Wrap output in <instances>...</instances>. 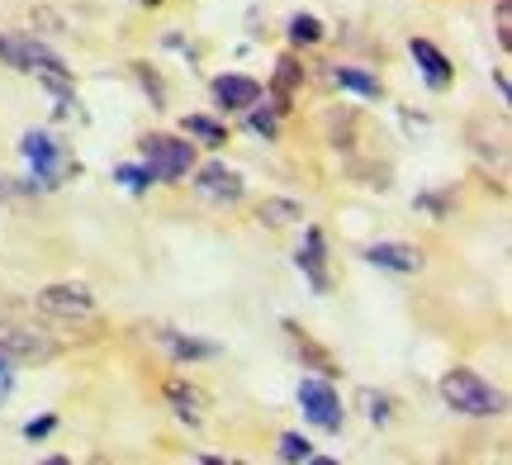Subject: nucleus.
Segmentation results:
<instances>
[{
  "label": "nucleus",
  "mask_w": 512,
  "mask_h": 465,
  "mask_svg": "<svg viewBox=\"0 0 512 465\" xmlns=\"http://www.w3.org/2000/svg\"><path fill=\"white\" fill-rule=\"evenodd\" d=\"M441 399H446V409H456L460 418H498V413L508 409V394L494 390L489 380L470 366H456V371L441 375Z\"/></svg>",
  "instance_id": "obj_1"
},
{
  "label": "nucleus",
  "mask_w": 512,
  "mask_h": 465,
  "mask_svg": "<svg viewBox=\"0 0 512 465\" xmlns=\"http://www.w3.org/2000/svg\"><path fill=\"white\" fill-rule=\"evenodd\" d=\"M138 157L152 171V181H162V186H181L185 176L195 171V143H185V133L181 138L147 133V138H138Z\"/></svg>",
  "instance_id": "obj_2"
},
{
  "label": "nucleus",
  "mask_w": 512,
  "mask_h": 465,
  "mask_svg": "<svg viewBox=\"0 0 512 465\" xmlns=\"http://www.w3.org/2000/svg\"><path fill=\"white\" fill-rule=\"evenodd\" d=\"M19 152H24V162H29V171H34V181L43 190H57L62 181L76 176V157L67 152V143H57L53 133L29 129L19 138Z\"/></svg>",
  "instance_id": "obj_3"
},
{
  "label": "nucleus",
  "mask_w": 512,
  "mask_h": 465,
  "mask_svg": "<svg viewBox=\"0 0 512 465\" xmlns=\"http://www.w3.org/2000/svg\"><path fill=\"white\" fill-rule=\"evenodd\" d=\"M38 314L53 318V323H72V328H95L100 323V309H95V295L86 285H48L38 290Z\"/></svg>",
  "instance_id": "obj_4"
},
{
  "label": "nucleus",
  "mask_w": 512,
  "mask_h": 465,
  "mask_svg": "<svg viewBox=\"0 0 512 465\" xmlns=\"http://www.w3.org/2000/svg\"><path fill=\"white\" fill-rule=\"evenodd\" d=\"M299 409H304V418H309L318 432H342V423H347L342 394H337V385H332L328 375L299 380Z\"/></svg>",
  "instance_id": "obj_5"
},
{
  "label": "nucleus",
  "mask_w": 512,
  "mask_h": 465,
  "mask_svg": "<svg viewBox=\"0 0 512 465\" xmlns=\"http://www.w3.org/2000/svg\"><path fill=\"white\" fill-rule=\"evenodd\" d=\"M0 352L10 361H53L57 356V342L38 328H19L10 318H0Z\"/></svg>",
  "instance_id": "obj_6"
},
{
  "label": "nucleus",
  "mask_w": 512,
  "mask_h": 465,
  "mask_svg": "<svg viewBox=\"0 0 512 465\" xmlns=\"http://www.w3.org/2000/svg\"><path fill=\"white\" fill-rule=\"evenodd\" d=\"M242 176L233 167H223V162H209V167L195 171V195H200L204 205H238L242 200Z\"/></svg>",
  "instance_id": "obj_7"
},
{
  "label": "nucleus",
  "mask_w": 512,
  "mask_h": 465,
  "mask_svg": "<svg viewBox=\"0 0 512 465\" xmlns=\"http://www.w3.org/2000/svg\"><path fill=\"white\" fill-rule=\"evenodd\" d=\"M366 261L375 271H389V276H418L422 266H427L422 247H408V242H370Z\"/></svg>",
  "instance_id": "obj_8"
},
{
  "label": "nucleus",
  "mask_w": 512,
  "mask_h": 465,
  "mask_svg": "<svg viewBox=\"0 0 512 465\" xmlns=\"http://www.w3.org/2000/svg\"><path fill=\"white\" fill-rule=\"evenodd\" d=\"M294 266L304 271V280L313 285V295H328V238H323V228H309V233H304L299 252H294Z\"/></svg>",
  "instance_id": "obj_9"
},
{
  "label": "nucleus",
  "mask_w": 512,
  "mask_h": 465,
  "mask_svg": "<svg viewBox=\"0 0 512 465\" xmlns=\"http://www.w3.org/2000/svg\"><path fill=\"white\" fill-rule=\"evenodd\" d=\"M408 53H413V62H418L422 81H427L432 91H446V86L456 81V67H451V57L441 53L432 38H408Z\"/></svg>",
  "instance_id": "obj_10"
},
{
  "label": "nucleus",
  "mask_w": 512,
  "mask_h": 465,
  "mask_svg": "<svg viewBox=\"0 0 512 465\" xmlns=\"http://www.w3.org/2000/svg\"><path fill=\"white\" fill-rule=\"evenodd\" d=\"M299 86H304V62L299 57H280L275 62V76H271V110L275 114H290V100L299 95Z\"/></svg>",
  "instance_id": "obj_11"
},
{
  "label": "nucleus",
  "mask_w": 512,
  "mask_h": 465,
  "mask_svg": "<svg viewBox=\"0 0 512 465\" xmlns=\"http://www.w3.org/2000/svg\"><path fill=\"white\" fill-rule=\"evenodd\" d=\"M261 86H256L252 76H214V100H219L223 110H252V105H261Z\"/></svg>",
  "instance_id": "obj_12"
},
{
  "label": "nucleus",
  "mask_w": 512,
  "mask_h": 465,
  "mask_svg": "<svg viewBox=\"0 0 512 465\" xmlns=\"http://www.w3.org/2000/svg\"><path fill=\"white\" fill-rule=\"evenodd\" d=\"M280 328H285V337H290V347L294 352H299V361H304V366H309V371H318V375H337V361H332L328 352H323V347H318V342H313L309 333H304V328H299V323H294V318H285V323H280Z\"/></svg>",
  "instance_id": "obj_13"
},
{
  "label": "nucleus",
  "mask_w": 512,
  "mask_h": 465,
  "mask_svg": "<svg viewBox=\"0 0 512 465\" xmlns=\"http://www.w3.org/2000/svg\"><path fill=\"white\" fill-rule=\"evenodd\" d=\"M162 394H166V404H171V409L181 413V418L190 423V428H195V423H200V413L209 409V394L195 390L190 380H166Z\"/></svg>",
  "instance_id": "obj_14"
},
{
  "label": "nucleus",
  "mask_w": 512,
  "mask_h": 465,
  "mask_svg": "<svg viewBox=\"0 0 512 465\" xmlns=\"http://www.w3.org/2000/svg\"><path fill=\"white\" fill-rule=\"evenodd\" d=\"M157 342L171 352V361H214V356H219L214 342H200V337H190V333H171V328H162Z\"/></svg>",
  "instance_id": "obj_15"
},
{
  "label": "nucleus",
  "mask_w": 512,
  "mask_h": 465,
  "mask_svg": "<svg viewBox=\"0 0 512 465\" xmlns=\"http://www.w3.org/2000/svg\"><path fill=\"white\" fill-rule=\"evenodd\" d=\"M328 81H332V86H342V91L366 95V100H380V95H384L380 81H375L370 72H361V67H337V62H328Z\"/></svg>",
  "instance_id": "obj_16"
},
{
  "label": "nucleus",
  "mask_w": 512,
  "mask_h": 465,
  "mask_svg": "<svg viewBox=\"0 0 512 465\" xmlns=\"http://www.w3.org/2000/svg\"><path fill=\"white\" fill-rule=\"evenodd\" d=\"M256 219H261L266 228H290V224L304 219V205L290 200V195H271V200H261V205H256Z\"/></svg>",
  "instance_id": "obj_17"
},
{
  "label": "nucleus",
  "mask_w": 512,
  "mask_h": 465,
  "mask_svg": "<svg viewBox=\"0 0 512 465\" xmlns=\"http://www.w3.org/2000/svg\"><path fill=\"white\" fill-rule=\"evenodd\" d=\"M181 133L195 138V143H204V148H223V143H228V129H223L219 119H209V114H185Z\"/></svg>",
  "instance_id": "obj_18"
},
{
  "label": "nucleus",
  "mask_w": 512,
  "mask_h": 465,
  "mask_svg": "<svg viewBox=\"0 0 512 465\" xmlns=\"http://www.w3.org/2000/svg\"><path fill=\"white\" fill-rule=\"evenodd\" d=\"M285 34H290L294 48H313V43H323L328 29H323V19L318 15H290V29H285Z\"/></svg>",
  "instance_id": "obj_19"
},
{
  "label": "nucleus",
  "mask_w": 512,
  "mask_h": 465,
  "mask_svg": "<svg viewBox=\"0 0 512 465\" xmlns=\"http://www.w3.org/2000/svg\"><path fill=\"white\" fill-rule=\"evenodd\" d=\"M313 456V442L304 437V432H280V442H275V461H285V465H304Z\"/></svg>",
  "instance_id": "obj_20"
},
{
  "label": "nucleus",
  "mask_w": 512,
  "mask_h": 465,
  "mask_svg": "<svg viewBox=\"0 0 512 465\" xmlns=\"http://www.w3.org/2000/svg\"><path fill=\"white\" fill-rule=\"evenodd\" d=\"M361 409H366V418L375 423V428H389V418H394V399L384 390H361Z\"/></svg>",
  "instance_id": "obj_21"
},
{
  "label": "nucleus",
  "mask_w": 512,
  "mask_h": 465,
  "mask_svg": "<svg viewBox=\"0 0 512 465\" xmlns=\"http://www.w3.org/2000/svg\"><path fill=\"white\" fill-rule=\"evenodd\" d=\"M114 181H119L128 195H147V186H152V171H147L143 162H138V167H133V162H124V167H114Z\"/></svg>",
  "instance_id": "obj_22"
},
{
  "label": "nucleus",
  "mask_w": 512,
  "mask_h": 465,
  "mask_svg": "<svg viewBox=\"0 0 512 465\" xmlns=\"http://www.w3.org/2000/svg\"><path fill=\"white\" fill-rule=\"evenodd\" d=\"M133 76H138V86L147 91V100H152V110H166V86H162V76L152 72L147 62H133Z\"/></svg>",
  "instance_id": "obj_23"
},
{
  "label": "nucleus",
  "mask_w": 512,
  "mask_h": 465,
  "mask_svg": "<svg viewBox=\"0 0 512 465\" xmlns=\"http://www.w3.org/2000/svg\"><path fill=\"white\" fill-rule=\"evenodd\" d=\"M242 114H247V129L261 133L266 143H275V138H280V114H275L271 105H266V110H256V105H252V110H242Z\"/></svg>",
  "instance_id": "obj_24"
},
{
  "label": "nucleus",
  "mask_w": 512,
  "mask_h": 465,
  "mask_svg": "<svg viewBox=\"0 0 512 465\" xmlns=\"http://www.w3.org/2000/svg\"><path fill=\"white\" fill-rule=\"evenodd\" d=\"M494 38L503 53H512V0H494Z\"/></svg>",
  "instance_id": "obj_25"
},
{
  "label": "nucleus",
  "mask_w": 512,
  "mask_h": 465,
  "mask_svg": "<svg viewBox=\"0 0 512 465\" xmlns=\"http://www.w3.org/2000/svg\"><path fill=\"white\" fill-rule=\"evenodd\" d=\"M29 195H43L38 181H15V176H0V205H10V200H29Z\"/></svg>",
  "instance_id": "obj_26"
},
{
  "label": "nucleus",
  "mask_w": 512,
  "mask_h": 465,
  "mask_svg": "<svg viewBox=\"0 0 512 465\" xmlns=\"http://www.w3.org/2000/svg\"><path fill=\"white\" fill-rule=\"evenodd\" d=\"M53 432H57V418L43 413V418H29V423H24V442H48Z\"/></svg>",
  "instance_id": "obj_27"
},
{
  "label": "nucleus",
  "mask_w": 512,
  "mask_h": 465,
  "mask_svg": "<svg viewBox=\"0 0 512 465\" xmlns=\"http://www.w3.org/2000/svg\"><path fill=\"white\" fill-rule=\"evenodd\" d=\"M10 390H15V361H10V356L0 352V404L10 399Z\"/></svg>",
  "instance_id": "obj_28"
},
{
  "label": "nucleus",
  "mask_w": 512,
  "mask_h": 465,
  "mask_svg": "<svg viewBox=\"0 0 512 465\" xmlns=\"http://www.w3.org/2000/svg\"><path fill=\"white\" fill-rule=\"evenodd\" d=\"M418 209H427L432 219H446V200L441 195H418Z\"/></svg>",
  "instance_id": "obj_29"
},
{
  "label": "nucleus",
  "mask_w": 512,
  "mask_h": 465,
  "mask_svg": "<svg viewBox=\"0 0 512 465\" xmlns=\"http://www.w3.org/2000/svg\"><path fill=\"white\" fill-rule=\"evenodd\" d=\"M494 86H498V100L508 105V72H498V76H494Z\"/></svg>",
  "instance_id": "obj_30"
},
{
  "label": "nucleus",
  "mask_w": 512,
  "mask_h": 465,
  "mask_svg": "<svg viewBox=\"0 0 512 465\" xmlns=\"http://www.w3.org/2000/svg\"><path fill=\"white\" fill-rule=\"evenodd\" d=\"M143 5H162V0H143Z\"/></svg>",
  "instance_id": "obj_31"
}]
</instances>
